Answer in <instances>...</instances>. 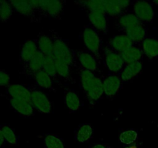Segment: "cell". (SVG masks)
Here are the masks:
<instances>
[{
	"label": "cell",
	"mask_w": 158,
	"mask_h": 148,
	"mask_svg": "<svg viewBox=\"0 0 158 148\" xmlns=\"http://www.w3.org/2000/svg\"><path fill=\"white\" fill-rule=\"evenodd\" d=\"M54 43V49L52 56L55 60H60L66 63L71 68L77 66L76 52H74L68 44L67 41L62 38L55 31L51 32Z\"/></svg>",
	"instance_id": "obj_1"
},
{
	"label": "cell",
	"mask_w": 158,
	"mask_h": 148,
	"mask_svg": "<svg viewBox=\"0 0 158 148\" xmlns=\"http://www.w3.org/2000/svg\"><path fill=\"white\" fill-rule=\"evenodd\" d=\"M83 40L86 50L94 54L100 60L101 58L102 40L99 32L90 24L84 28L83 32Z\"/></svg>",
	"instance_id": "obj_2"
},
{
	"label": "cell",
	"mask_w": 158,
	"mask_h": 148,
	"mask_svg": "<svg viewBox=\"0 0 158 148\" xmlns=\"http://www.w3.org/2000/svg\"><path fill=\"white\" fill-rule=\"evenodd\" d=\"M10 3L14 10L32 22H40L43 18L39 9L38 0H15L10 1Z\"/></svg>",
	"instance_id": "obj_3"
},
{
	"label": "cell",
	"mask_w": 158,
	"mask_h": 148,
	"mask_svg": "<svg viewBox=\"0 0 158 148\" xmlns=\"http://www.w3.org/2000/svg\"><path fill=\"white\" fill-rule=\"evenodd\" d=\"M42 18L60 19L64 12V2L59 0H38Z\"/></svg>",
	"instance_id": "obj_4"
},
{
	"label": "cell",
	"mask_w": 158,
	"mask_h": 148,
	"mask_svg": "<svg viewBox=\"0 0 158 148\" xmlns=\"http://www.w3.org/2000/svg\"><path fill=\"white\" fill-rule=\"evenodd\" d=\"M104 63L106 69L111 74H120L126 63L121 53L106 46L104 49Z\"/></svg>",
	"instance_id": "obj_5"
},
{
	"label": "cell",
	"mask_w": 158,
	"mask_h": 148,
	"mask_svg": "<svg viewBox=\"0 0 158 148\" xmlns=\"http://www.w3.org/2000/svg\"><path fill=\"white\" fill-rule=\"evenodd\" d=\"M31 103L35 110L42 113H50L52 111V103L49 97L39 87H30Z\"/></svg>",
	"instance_id": "obj_6"
},
{
	"label": "cell",
	"mask_w": 158,
	"mask_h": 148,
	"mask_svg": "<svg viewBox=\"0 0 158 148\" xmlns=\"http://www.w3.org/2000/svg\"><path fill=\"white\" fill-rule=\"evenodd\" d=\"M76 59L78 67L95 72L99 69V60L89 51L80 50L76 52Z\"/></svg>",
	"instance_id": "obj_7"
},
{
	"label": "cell",
	"mask_w": 158,
	"mask_h": 148,
	"mask_svg": "<svg viewBox=\"0 0 158 148\" xmlns=\"http://www.w3.org/2000/svg\"><path fill=\"white\" fill-rule=\"evenodd\" d=\"M134 13L142 23H151L154 18V11L152 6L147 1H136L133 3Z\"/></svg>",
	"instance_id": "obj_8"
},
{
	"label": "cell",
	"mask_w": 158,
	"mask_h": 148,
	"mask_svg": "<svg viewBox=\"0 0 158 148\" xmlns=\"http://www.w3.org/2000/svg\"><path fill=\"white\" fill-rule=\"evenodd\" d=\"M106 16L117 18L124 14V11L129 7L131 2L126 0H103Z\"/></svg>",
	"instance_id": "obj_9"
},
{
	"label": "cell",
	"mask_w": 158,
	"mask_h": 148,
	"mask_svg": "<svg viewBox=\"0 0 158 148\" xmlns=\"http://www.w3.org/2000/svg\"><path fill=\"white\" fill-rule=\"evenodd\" d=\"M121 79L118 74H110L103 80L104 94L107 97H113L120 91L122 86Z\"/></svg>",
	"instance_id": "obj_10"
},
{
	"label": "cell",
	"mask_w": 158,
	"mask_h": 148,
	"mask_svg": "<svg viewBox=\"0 0 158 148\" xmlns=\"http://www.w3.org/2000/svg\"><path fill=\"white\" fill-rule=\"evenodd\" d=\"M44 58L45 56L41 52L38 51L35 56L30 61L23 65L22 73L29 78H32L35 73L43 69Z\"/></svg>",
	"instance_id": "obj_11"
},
{
	"label": "cell",
	"mask_w": 158,
	"mask_h": 148,
	"mask_svg": "<svg viewBox=\"0 0 158 148\" xmlns=\"http://www.w3.org/2000/svg\"><path fill=\"white\" fill-rule=\"evenodd\" d=\"M6 93L9 96V98L31 102V89L29 86L22 84H10L6 87Z\"/></svg>",
	"instance_id": "obj_12"
},
{
	"label": "cell",
	"mask_w": 158,
	"mask_h": 148,
	"mask_svg": "<svg viewBox=\"0 0 158 148\" xmlns=\"http://www.w3.org/2000/svg\"><path fill=\"white\" fill-rule=\"evenodd\" d=\"M134 43H133L132 40L126 35V34H118V35H114L112 38L110 39L107 46L110 49L117 51V52H123L128 48L132 46Z\"/></svg>",
	"instance_id": "obj_13"
},
{
	"label": "cell",
	"mask_w": 158,
	"mask_h": 148,
	"mask_svg": "<svg viewBox=\"0 0 158 148\" xmlns=\"http://www.w3.org/2000/svg\"><path fill=\"white\" fill-rule=\"evenodd\" d=\"M9 103L14 110L23 117H32L36 111L31 102L26 101V100L9 98Z\"/></svg>",
	"instance_id": "obj_14"
},
{
	"label": "cell",
	"mask_w": 158,
	"mask_h": 148,
	"mask_svg": "<svg viewBox=\"0 0 158 148\" xmlns=\"http://www.w3.org/2000/svg\"><path fill=\"white\" fill-rule=\"evenodd\" d=\"M38 51L36 40L29 39L25 42L21 48V52L19 55L20 62L22 64H26V63L30 61L35 56Z\"/></svg>",
	"instance_id": "obj_15"
},
{
	"label": "cell",
	"mask_w": 158,
	"mask_h": 148,
	"mask_svg": "<svg viewBox=\"0 0 158 148\" xmlns=\"http://www.w3.org/2000/svg\"><path fill=\"white\" fill-rule=\"evenodd\" d=\"M40 52L44 56H52L54 49V43L51 35L40 33L35 39Z\"/></svg>",
	"instance_id": "obj_16"
},
{
	"label": "cell",
	"mask_w": 158,
	"mask_h": 148,
	"mask_svg": "<svg viewBox=\"0 0 158 148\" xmlns=\"http://www.w3.org/2000/svg\"><path fill=\"white\" fill-rule=\"evenodd\" d=\"M143 69V63L140 62L129 63L125 65L123 70L119 74L123 83H127L132 80L137 76Z\"/></svg>",
	"instance_id": "obj_17"
},
{
	"label": "cell",
	"mask_w": 158,
	"mask_h": 148,
	"mask_svg": "<svg viewBox=\"0 0 158 148\" xmlns=\"http://www.w3.org/2000/svg\"><path fill=\"white\" fill-rule=\"evenodd\" d=\"M104 14L99 13V12H89L88 14V18L89 20L90 25L95 28L98 32L106 33L108 31L107 18Z\"/></svg>",
	"instance_id": "obj_18"
},
{
	"label": "cell",
	"mask_w": 158,
	"mask_h": 148,
	"mask_svg": "<svg viewBox=\"0 0 158 148\" xmlns=\"http://www.w3.org/2000/svg\"><path fill=\"white\" fill-rule=\"evenodd\" d=\"M134 44H140L147 38V29L143 23L137 25L123 32Z\"/></svg>",
	"instance_id": "obj_19"
},
{
	"label": "cell",
	"mask_w": 158,
	"mask_h": 148,
	"mask_svg": "<svg viewBox=\"0 0 158 148\" xmlns=\"http://www.w3.org/2000/svg\"><path fill=\"white\" fill-rule=\"evenodd\" d=\"M143 55L144 54L142 50L141 46H139V44H134L132 46L121 52V56L126 64L140 62Z\"/></svg>",
	"instance_id": "obj_20"
},
{
	"label": "cell",
	"mask_w": 158,
	"mask_h": 148,
	"mask_svg": "<svg viewBox=\"0 0 158 148\" xmlns=\"http://www.w3.org/2000/svg\"><path fill=\"white\" fill-rule=\"evenodd\" d=\"M142 23L134 13H124L117 18V26L122 32Z\"/></svg>",
	"instance_id": "obj_21"
},
{
	"label": "cell",
	"mask_w": 158,
	"mask_h": 148,
	"mask_svg": "<svg viewBox=\"0 0 158 148\" xmlns=\"http://www.w3.org/2000/svg\"><path fill=\"white\" fill-rule=\"evenodd\" d=\"M141 49L143 54L148 58L158 56V39L154 37H147L141 43Z\"/></svg>",
	"instance_id": "obj_22"
},
{
	"label": "cell",
	"mask_w": 158,
	"mask_h": 148,
	"mask_svg": "<svg viewBox=\"0 0 158 148\" xmlns=\"http://www.w3.org/2000/svg\"><path fill=\"white\" fill-rule=\"evenodd\" d=\"M64 103L66 108L71 112L77 111L81 106V102L77 92L69 89L65 90Z\"/></svg>",
	"instance_id": "obj_23"
},
{
	"label": "cell",
	"mask_w": 158,
	"mask_h": 148,
	"mask_svg": "<svg viewBox=\"0 0 158 148\" xmlns=\"http://www.w3.org/2000/svg\"><path fill=\"white\" fill-rule=\"evenodd\" d=\"M94 134L92 126L88 123L80 125L75 130V140L79 143H83L90 140Z\"/></svg>",
	"instance_id": "obj_24"
},
{
	"label": "cell",
	"mask_w": 158,
	"mask_h": 148,
	"mask_svg": "<svg viewBox=\"0 0 158 148\" xmlns=\"http://www.w3.org/2000/svg\"><path fill=\"white\" fill-rule=\"evenodd\" d=\"M32 79L35 81V85L40 89H52L54 86V80L45 72L43 69L39 71L33 76Z\"/></svg>",
	"instance_id": "obj_25"
},
{
	"label": "cell",
	"mask_w": 158,
	"mask_h": 148,
	"mask_svg": "<svg viewBox=\"0 0 158 148\" xmlns=\"http://www.w3.org/2000/svg\"><path fill=\"white\" fill-rule=\"evenodd\" d=\"M77 4L80 8L87 9L89 12H99L106 15L103 0H90V1H77Z\"/></svg>",
	"instance_id": "obj_26"
},
{
	"label": "cell",
	"mask_w": 158,
	"mask_h": 148,
	"mask_svg": "<svg viewBox=\"0 0 158 148\" xmlns=\"http://www.w3.org/2000/svg\"><path fill=\"white\" fill-rule=\"evenodd\" d=\"M87 98L91 103L97 101L104 94L103 86V80L100 77H97L90 89L86 92Z\"/></svg>",
	"instance_id": "obj_27"
},
{
	"label": "cell",
	"mask_w": 158,
	"mask_h": 148,
	"mask_svg": "<svg viewBox=\"0 0 158 148\" xmlns=\"http://www.w3.org/2000/svg\"><path fill=\"white\" fill-rule=\"evenodd\" d=\"M80 69V85L82 89L84 90L85 92H87L88 90L90 89L92 85L95 81L97 76L95 72L92 71L87 70V69H83V68L78 67Z\"/></svg>",
	"instance_id": "obj_28"
},
{
	"label": "cell",
	"mask_w": 158,
	"mask_h": 148,
	"mask_svg": "<svg viewBox=\"0 0 158 148\" xmlns=\"http://www.w3.org/2000/svg\"><path fill=\"white\" fill-rule=\"evenodd\" d=\"M43 69L54 81H57L59 76L57 74L55 60L52 56H45Z\"/></svg>",
	"instance_id": "obj_29"
},
{
	"label": "cell",
	"mask_w": 158,
	"mask_h": 148,
	"mask_svg": "<svg viewBox=\"0 0 158 148\" xmlns=\"http://www.w3.org/2000/svg\"><path fill=\"white\" fill-rule=\"evenodd\" d=\"M57 74L59 78L63 79L65 81H70L72 80L71 77V67L68 66L66 63L60 61V60H55Z\"/></svg>",
	"instance_id": "obj_30"
},
{
	"label": "cell",
	"mask_w": 158,
	"mask_h": 148,
	"mask_svg": "<svg viewBox=\"0 0 158 148\" xmlns=\"http://www.w3.org/2000/svg\"><path fill=\"white\" fill-rule=\"evenodd\" d=\"M13 11L10 1H0V20L2 22H7L10 19Z\"/></svg>",
	"instance_id": "obj_31"
},
{
	"label": "cell",
	"mask_w": 158,
	"mask_h": 148,
	"mask_svg": "<svg viewBox=\"0 0 158 148\" xmlns=\"http://www.w3.org/2000/svg\"><path fill=\"white\" fill-rule=\"evenodd\" d=\"M2 130L5 140L7 143L12 145L18 144L19 137L12 127L6 124L2 125Z\"/></svg>",
	"instance_id": "obj_32"
},
{
	"label": "cell",
	"mask_w": 158,
	"mask_h": 148,
	"mask_svg": "<svg viewBox=\"0 0 158 148\" xmlns=\"http://www.w3.org/2000/svg\"><path fill=\"white\" fill-rule=\"evenodd\" d=\"M46 148H65L63 140L54 134H47L44 138Z\"/></svg>",
	"instance_id": "obj_33"
},
{
	"label": "cell",
	"mask_w": 158,
	"mask_h": 148,
	"mask_svg": "<svg viewBox=\"0 0 158 148\" xmlns=\"http://www.w3.org/2000/svg\"><path fill=\"white\" fill-rule=\"evenodd\" d=\"M138 134L134 130H127L122 132L120 135V141L123 144L131 145L137 140Z\"/></svg>",
	"instance_id": "obj_34"
},
{
	"label": "cell",
	"mask_w": 158,
	"mask_h": 148,
	"mask_svg": "<svg viewBox=\"0 0 158 148\" xmlns=\"http://www.w3.org/2000/svg\"><path fill=\"white\" fill-rule=\"evenodd\" d=\"M10 85V76L5 70L0 69V86H8Z\"/></svg>",
	"instance_id": "obj_35"
},
{
	"label": "cell",
	"mask_w": 158,
	"mask_h": 148,
	"mask_svg": "<svg viewBox=\"0 0 158 148\" xmlns=\"http://www.w3.org/2000/svg\"><path fill=\"white\" fill-rule=\"evenodd\" d=\"M5 143H6V140H5L2 130V125H0V148L4 146Z\"/></svg>",
	"instance_id": "obj_36"
},
{
	"label": "cell",
	"mask_w": 158,
	"mask_h": 148,
	"mask_svg": "<svg viewBox=\"0 0 158 148\" xmlns=\"http://www.w3.org/2000/svg\"><path fill=\"white\" fill-rule=\"evenodd\" d=\"M92 148H106V147L104 146V145L99 143V144H95L94 146H93Z\"/></svg>",
	"instance_id": "obj_37"
},
{
	"label": "cell",
	"mask_w": 158,
	"mask_h": 148,
	"mask_svg": "<svg viewBox=\"0 0 158 148\" xmlns=\"http://www.w3.org/2000/svg\"><path fill=\"white\" fill-rule=\"evenodd\" d=\"M124 148H134V146H127V147H124Z\"/></svg>",
	"instance_id": "obj_38"
},
{
	"label": "cell",
	"mask_w": 158,
	"mask_h": 148,
	"mask_svg": "<svg viewBox=\"0 0 158 148\" xmlns=\"http://www.w3.org/2000/svg\"><path fill=\"white\" fill-rule=\"evenodd\" d=\"M154 3H155V4L158 5V1H154Z\"/></svg>",
	"instance_id": "obj_39"
}]
</instances>
